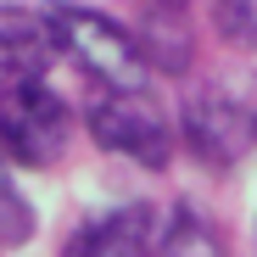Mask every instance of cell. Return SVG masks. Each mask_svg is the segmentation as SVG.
<instances>
[{"mask_svg":"<svg viewBox=\"0 0 257 257\" xmlns=\"http://www.w3.org/2000/svg\"><path fill=\"white\" fill-rule=\"evenodd\" d=\"M179 146L212 168L229 174L257 151V78L251 73H201L179 101Z\"/></svg>","mask_w":257,"mask_h":257,"instance_id":"6da1fadb","label":"cell"},{"mask_svg":"<svg viewBox=\"0 0 257 257\" xmlns=\"http://www.w3.org/2000/svg\"><path fill=\"white\" fill-rule=\"evenodd\" d=\"M84 128L106 157H123L135 168H168L179 151V123L157 101V90H90L84 101Z\"/></svg>","mask_w":257,"mask_h":257,"instance_id":"7a4b0ae2","label":"cell"},{"mask_svg":"<svg viewBox=\"0 0 257 257\" xmlns=\"http://www.w3.org/2000/svg\"><path fill=\"white\" fill-rule=\"evenodd\" d=\"M45 28H51V51L67 56L90 78V90H146L151 84V73L135 51V34L117 17L90 12V6H51Z\"/></svg>","mask_w":257,"mask_h":257,"instance_id":"3957f363","label":"cell"},{"mask_svg":"<svg viewBox=\"0 0 257 257\" xmlns=\"http://www.w3.org/2000/svg\"><path fill=\"white\" fill-rule=\"evenodd\" d=\"M73 146V106L45 78H12L0 84V162L45 174Z\"/></svg>","mask_w":257,"mask_h":257,"instance_id":"277c9868","label":"cell"},{"mask_svg":"<svg viewBox=\"0 0 257 257\" xmlns=\"http://www.w3.org/2000/svg\"><path fill=\"white\" fill-rule=\"evenodd\" d=\"M162 235V207L151 201H123L78 224L62 246V257H151Z\"/></svg>","mask_w":257,"mask_h":257,"instance_id":"5b68a950","label":"cell"},{"mask_svg":"<svg viewBox=\"0 0 257 257\" xmlns=\"http://www.w3.org/2000/svg\"><path fill=\"white\" fill-rule=\"evenodd\" d=\"M135 51L146 62V73H168L179 78L196 67V28H190V12L185 6H140L135 17Z\"/></svg>","mask_w":257,"mask_h":257,"instance_id":"8992f818","label":"cell"},{"mask_svg":"<svg viewBox=\"0 0 257 257\" xmlns=\"http://www.w3.org/2000/svg\"><path fill=\"white\" fill-rule=\"evenodd\" d=\"M51 56L56 51H51L45 12L0 6V84H12V78H45Z\"/></svg>","mask_w":257,"mask_h":257,"instance_id":"52a82bcc","label":"cell"},{"mask_svg":"<svg viewBox=\"0 0 257 257\" xmlns=\"http://www.w3.org/2000/svg\"><path fill=\"white\" fill-rule=\"evenodd\" d=\"M157 257H229L224 251V235L212 229L196 207H174L162 212V235H157Z\"/></svg>","mask_w":257,"mask_h":257,"instance_id":"ba28073f","label":"cell"},{"mask_svg":"<svg viewBox=\"0 0 257 257\" xmlns=\"http://www.w3.org/2000/svg\"><path fill=\"white\" fill-rule=\"evenodd\" d=\"M34 235V207H28V196L17 190V179H12V168L0 162V251H12V246H23Z\"/></svg>","mask_w":257,"mask_h":257,"instance_id":"9c48e42d","label":"cell"},{"mask_svg":"<svg viewBox=\"0 0 257 257\" xmlns=\"http://www.w3.org/2000/svg\"><path fill=\"white\" fill-rule=\"evenodd\" d=\"M212 28H218L224 45L257 51V0H218L212 6Z\"/></svg>","mask_w":257,"mask_h":257,"instance_id":"30bf717a","label":"cell"},{"mask_svg":"<svg viewBox=\"0 0 257 257\" xmlns=\"http://www.w3.org/2000/svg\"><path fill=\"white\" fill-rule=\"evenodd\" d=\"M151 257H157V251H151Z\"/></svg>","mask_w":257,"mask_h":257,"instance_id":"8fae6325","label":"cell"}]
</instances>
